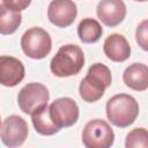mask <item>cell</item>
<instances>
[{
	"label": "cell",
	"mask_w": 148,
	"mask_h": 148,
	"mask_svg": "<svg viewBox=\"0 0 148 148\" xmlns=\"http://www.w3.org/2000/svg\"><path fill=\"white\" fill-rule=\"evenodd\" d=\"M135 1H140V2H145V1H147V0H135Z\"/></svg>",
	"instance_id": "cell-20"
},
{
	"label": "cell",
	"mask_w": 148,
	"mask_h": 148,
	"mask_svg": "<svg viewBox=\"0 0 148 148\" xmlns=\"http://www.w3.org/2000/svg\"><path fill=\"white\" fill-rule=\"evenodd\" d=\"M83 65L84 54L82 49L75 44H66L60 46L51 59L50 69L58 77H68L79 74Z\"/></svg>",
	"instance_id": "cell-2"
},
{
	"label": "cell",
	"mask_w": 148,
	"mask_h": 148,
	"mask_svg": "<svg viewBox=\"0 0 148 148\" xmlns=\"http://www.w3.org/2000/svg\"><path fill=\"white\" fill-rule=\"evenodd\" d=\"M31 121L36 132L40 135H53L60 131V128L52 121L49 112L47 104L37 109L31 114Z\"/></svg>",
	"instance_id": "cell-14"
},
{
	"label": "cell",
	"mask_w": 148,
	"mask_h": 148,
	"mask_svg": "<svg viewBox=\"0 0 148 148\" xmlns=\"http://www.w3.org/2000/svg\"><path fill=\"white\" fill-rule=\"evenodd\" d=\"M104 54L114 62H123L131 56V46L127 39L120 34H111L103 44Z\"/></svg>",
	"instance_id": "cell-12"
},
{
	"label": "cell",
	"mask_w": 148,
	"mask_h": 148,
	"mask_svg": "<svg viewBox=\"0 0 148 148\" xmlns=\"http://www.w3.org/2000/svg\"><path fill=\"white\" fill-rule=\"evenodd\" d=\"M21 47L27 57L39 60L51 52L52 39L50 34L43 28L32 27L22 35Z\"/></svg>",
	"instance_id": "cell-4"
},
{
	"label": "cell",
	"mask_w": 148,
	"mask_h": 148,
	"mask_svg": "<svg viewBox=\"0 0 148 148\" xmlns=\"http://www.w3.org/2000/svg\"><path fill=\"white\" fill-rule=\"evenodd\" d=\"M103 35V28L99 22L91 17L83 18L77 25V36L81 42L91 44L99 40Z\"/></svg>",
	"instance_id": "cell-15"
},
{
	"label": "cell",
	"mask_w": 148,
	"mask_h": 148,
	"mask_svg": "<svg viewBox=\"0 0 148 148\" xmlns=\"http://www.w3.org/2000/svg\"><path fill=\"white\" fill-rule=\"evenodd\" d=\"M135 37L139 46H141L143 51H147L148 50V21L147 20H143L138 25Z\"/></svg>",
	"instance_id": "cell-18"
},
{
	"label": "cell",
	"mask_w": 148,
	"mask_h": 148,
	"mask_svg": "<svg viewBox=\"0 0 148 148\" xmlns=\"http://www.w3.org/2000/svg\"><path fill=\"white\" fill-rule=\"evenodd\" d=\"M106 117L117 127L125 128L132 125L139 114L136 99L127 94L112 96L106 103Z\"/></svg>",
	"instance_id": "cell-3"
},
{
	"label": "cell",
	"mask_w": 148,
	"mask_h": 148,
	"mask_svg": "<svg viewBox=\"0 0 148 148\" xmlns=\"http://www.w3.org/2000/svg\"><path fill=\"white\" fill-rule=\"evenodd\" d=\"M49 112L52 121L61 130L64 127L73 126L79 119V106L71 97H60L54 99L50 106Z\"/></svg>",
	"instance_id": "cell-7"
},
{
	"label": "cell",
	"mask_w": 148,
	"mask_h": 148,
	"mask_svg": "<svg viewBox=\"0 0 148 148\" xmlns=\"http://www.w3.org/2000/svg\"><path fill=\"white\" fill-rule=\"evenodd\" d=\"M29 128L25 120L17 116H8L1 124L0 139L7 147H20L28 138Z\"/></svg>",
	"instance_id": "cell-8"
},
{
	"label": "cell",
	"mask_w": 148,
	"mask_h": 148,
	"mask_svg": "<svg viewBox=\"0 0 148 148\" xmlns=\"http://www.w3.org/2000/svg\"><path fill=\"white\" fill-rule=\"evenodd\" d=\"M0 128H1V118H0Z\"/></svg>",
	"instance_id": "cell-21"
},
{
	"label": "cell",
	"mask_w": 148,
	"mask_h": 148,
	"mask_svg": "<svg viewBox=\"0 0 148 148\" xmlns=\"http://www.w3.org/2000/svg\"><path fill=\"white\" fill-rule=\"evenodd\" d=\"M76 15L77 7L73 0H52L47 7V18L58 28L72 25Z\"/></svg>",
	"instance_id": "cell-9"
},
{
	"label": "cell",
	"mask_w": 148,
	"mask_h": 148,
	"mask_svg": "<svg viewBox=\"0 0 148 148\" xmlns=\"http://www.w3.org/2000/svg\"><path fill=\"white\" fill-rule=\"evenodd\" d=\"M25 75L21 60L9 56H0V84L5 87L17 86Z\"/></svg>",
	"instance_id": "cell-11"
},
{
	"label": "cell",
	"mask_w": 148,
	"mask_h": 148,
	"mask_svg": "<svg viewBox=\"0 0 148 148\" xmlns=\"http://www.w3.org/2000/svg\"><path fill=\"white\" fill-rule=\"evenodd\" d=\"M22 22L21 12L10 10L3 2L0 0V34L1 35H12L14 34Z\"/></svg>",
	"instance_id": "cell-16"
},
{
	"label": "cell",
	"mask_w": 148,
	"mask_h": 148,
	"mask_svg": "<svg viewBox=\"0 0 148 148\" xmlns=\"http://www.w3.org/2000/svg\"><path fill=\"white\" fill-rule=\"evenodd\" d=\"M3 2L10 10L22 12L30 6L31 0H3Z\"/></svg>",
	"instance_id": "cell-19"
},
{
	"label": "cell",
	"mask_w": 148,
	"mask_h": 148,
	"mask_svg": "<svg viewBox=\"0 0 148 148\" xmlns=\"http://www.w3.org/2000/svg\"><path fill=\"white\" fill-rule=\"evenodd\" d=\"M124 83L132 90L145 91L148 88V67L141 62L130 65L123 74Z\"/></svg>",
	"instance_id": "cell-13"
},
{
	"label": "cell",
	"mask_w": 148,
	"mask_h": 148,
	"mask_svg": "<svg viewBox=\"0 0 148 148\" xmlns=\"http://www.w3.org/2000/svg\"><path fill=\"white\" fill-rule=\"evenodd\" d=\"M114 142L111 126L103 119L89 120L82 131V143L87 148H109Z\"/></svg>",
	"instance_id": "cell-5"
},
{
	"label": "cell",
	"mask_w": 148,
	"mask_h": 148,
	"mask_svg": "<svg viewBox=\"0 0 148 148\" xmlns=\"http://www.w3.org/2000/svg\"><path fill=\"white\" fill-rule=\"evenodd\" d=\"M126 148H147L148 147V133L143 127H136L132 130L125 140Z\"/></svg>",
	"instance_id": "cell-17"
},
{
	"label": "cell",
	"mask_w": 148,
	"mask_h": 148,
	"mask_svg": "<svg viewBox=\"0 0 148 148\" xmlns=\"http://www.w3.org/2000/svg\"><path fill=\"white\" fill-rule=\"evenodd\" d=\"M112 83L111 71L101 62L91 65L87 75L81 80L79 86L80 97L87 103H94L101 99L104 91Z\"/></svg>",
	"instance_id": "cell-1"
},
{
	"label": "cell",
	"mask_w": 148,
	"mask_h": 148,
	"mask_svg": "<svg viewBox=\"0 0 148 148\" xmlns=\"http://www.w3.org/2000/svg\"><path fill=\"white\" fill-rule=\"evenodd\" d=\"M99 21L110 28L119 25L126 16V5L123 0H101L96 7Z\"/></svg>",
	"instance_id": "cell-10"
},
{
	"label": "cell",
	"mask_w": 148,
	"mask_h": 148,
	"mask_svg": "<svg viewBox=\"0 0 148 148\" xmlns=\"http://www.w3.org/2000/svg\"><path fill=\"white\" fill-rule=\"evenodd\" d=\"M50 94L47 88L39 82H31L21 88L17 95V104L22 112L31 114L37 109L47 104Z\"/></svg>",
	"instance_id": "cell-6"
}]
</instances>
